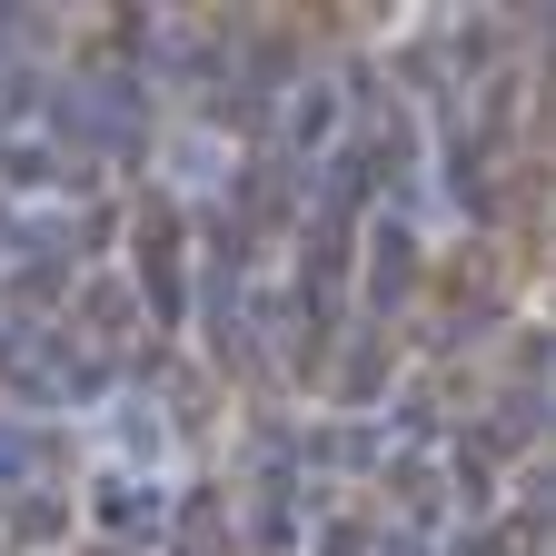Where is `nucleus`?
I'll list each match as a JSON object with an SVG mask.
<instances>
[{
	"label": "nucleus",
	"instance_id": "obj_1",
	"mask_svg": "<svg viewBox=\"0 0 556 556\" xmlns=\"http://www.w3.org/2000/svg\"><path fill=\"white\" fill-rule=\"evenodd\" d=\"M289 139H299L308 160H318L328 139H338V100H328V80H318V90H299V110H289Z\"/></svg>",
	"mask_w": 556,
	"mask_h": 556
}]
</instances>
